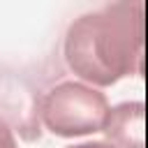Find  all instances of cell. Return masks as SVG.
Returning a JSON list of instances; mask_svg holds the SVG:
<instances>
[{"instance_id":"7a4b0ae2","label":"cell","mask_w":148,"mask_h":148,"mask_svg":"<svg viewBox=\"0 0 148 148\" xmlns=\"http://www.w3.org/2000/svg\"><path fill=\"white\" fill-rule=\"evenodd\" d=\"M109 109L106 95L81 81H62L53 86L39 104L46 130L65 139L102 132Z\"/></svg>"},{"instance_id":"5b68a950","label":"cell","mask_w":148,"mask_h":148,"mask_svg":"<svg viewBox=\"0 0 148 148\" xmlns=\"http://www.w3.org/2000/svg\"><path fill=\"white\" fill-rule=\"evenodd\" d=\"M65 148H113L109 141H83V143H72Z\"/></svg>"},{"instance_id":"3957f363","label":"cell","mask_w":148,"mask_h":148,"mask_svg":"<svg viewBox=\"0 0 148 148\" xmlns=\"http://www.w3.org/2000/svg\"><path fill=\"white\" fill-rule=\"evenodd\" d=\"M102 134L113 148H146V104L120 102L111 106Z\"/></svg>"},{"instance_id":"277c9868","label":"cell","mask_w":148,"mask_h":148,"mask_svg":"<svg viewBox=\"0 0 148 148\" xmlns=\"http://www.w3.org/2000/svg\"><path fill=\"white\" fill-rule=\"evenodd\" d=\"M0 148H16V139H14V132L12 127L0 118Z\"/></svg>"},{"instance_id":"6da1fadb","label":"cell","mask_w":148,"mask_h":148,"mask_svg":"<svg viewBox=\"0 0 148 148\" xmlns=\"http://www.w3.org/2000/svg\"><path fill=\"white\" fill-rule=\"evenodd\" d=\"M143 14L141 0H118L76 16L62 44L67 67L95 88L141 76L146 44Z\"/></svg>"}]
</instances>
